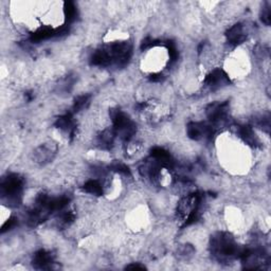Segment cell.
Here are the masks:
<instances>
[{
  "label": "cell",
  "instance_id": "cell-1",
  "mask_svg": "<svg viewBox=\"0 0 271 271\" xmlns=\"http://www.w3.org/2000/svg\"><path fill=\"white\" fill-rule=\"evenodd\" d=\"M211 250L220 262H230L241 257L244 249H241L233 237L228 233H217L211 241Z\"/></svg>",
  "mask_w": 271,
  "mask_h": 271
},
{
  "label": "cell",
  "instance_id": "cell-2",
  "mask_svg": "<svg viewBox=\"0 0 271 271\" xmlns=\"http://www.w3.org/2000/svg\"><path fill=\"white\" fill-rule=\"evenodd\" d=\"M202 196L200 194H191L184 197L178 203L177 215L184 226H190L194 223L199 217V209Z\"/></svg>",
  "mask_w": 271,
  "mask_h": 271
},
{
  "label": "cell",
  "instance_id": "cell-3",
  "mask_svg": "<svg viewBox=\"0 0 271 271\" xmlns=\"http://www.w3.org/2000/svg\"><path fill=\"white\" fill-rule=\"evenodd\" d=\"M110 118L114 124V131L116 136L120 137L124 141H129L136 134V124L119 109L110 110Z\"/></svg>",
  "mask_w": 271,
  "mask_h": 271
},
{
  "label": "cell",
  "instance_id": "cell-4",
  "mask_svg": "<svg viewBox=\"0 0 271 271\" xmlns=\"http://www.w3.org/2000/svg\"><path fill=\"white\" fill-rule=\"evenodd\" d=\"M24 179L16 174H12L1 183V196L10 204H18L22 200Z\"/></svg>",
  "mask_w": 271,
  "mask_h": 271
},
{
  "label": "cell",
  "instance_id": "cell-5",
  "mask_svg": "<svg viewBox=\"0 0 271 271\" xmlns=\"http://www.w3.org/2000/svg\"><path fill=\"white\" fill-rule=\"evenodd\" d=\"M188 136L192 140H201V139L210 138L213 135L214 130L212 125L202 122H192L187 127Z\"/></svg>",
  "mask_w": 271,
  "mask_h": 271
},
{
  "label": "cell",
  "instance_id": "cell-6",
  "mask_svg": "<svg viewBox=\"0 0 271 271\" xmlns=\"http://www.w3.org/2000/svg\"><path fill=\"white\" fill-rule=\"evenodd\" d=\"M229 114L228 103H213L207 108V116L212 123H220L226 120Z\"/></svg>",
  "mask_w": 271,
  "mask_h": 271
},
{
  "label": "cell",
  "instance_id": "cell-7",
  "mask_svg": "<svg viewBox=\"0 0 271 271\" xmlns=\"http://www.w3.org/2000/svg\"><path fill=\"white\" fill-rule=\"evenodd\" d=\"M230 83L229 76L224 74V71L222 69H215L206 77L204 80V84L211 89H217L221 88L222 86H226Z\"/></svg>",
  "mask_w": 271,
  "mask_h": 271
},
{
  "label": "cell",
  "instance_id": "cell-8",
  "mask_svg": "<svg viewBox=\"0 0 271 271\" xmlns=\"http://www.w3.org/2000/svg\"><path fill=\"white\" fill-rule=\"evenodd\" d=\"M56 153V148L53 144H44L34 151V159L39 164H46L50 162Z\"/></svg>",
  "mask_w": 271,
  "mask_h": 271
},
{
  "label": "cell",
  "instance_id": "cell-9",
  "mask_svg": "<svg viewBox=\"0 0 271 271\" xmlns=\"http://www.w3.org/2000/svg\"><path fill=\"white\" fill-rule=\"evenodd\" d=\"M32 263L36 269H51L54 264V260L50 252L41 250L34 254Z\"/></svg>",
  "mask_w": 271,
  "mask_h": 271
},
{
  "label": "cell",
  "instance_id": "cell-10",
  "mask_svg": "<svg viewBox=\"0 0 271 271\" xmlns=\"http://www.w3.org/2000/svg\"><path fill=\"white\" fill-rule=\"evenodd\" d=\"M55 126L59 130H62L64 133L69 135V137H72L74 134L75 124L71 114H66L62 117H59L55 122Z\"/></svg>",
  "mask_w": 271,
  "mask_h": 271
},
{
  "label": "cell",
  "instance_id": "cell-11",
  "mask_svg": "<svg viewBox=\"0 0 271 271\" xmlns=\"http://www.w3.org/2000/svg\"><path fill=\"white\" fill-rule=\"evenodd\" d=\"M226 35L229 44L233 46L240 45L243 42H245V39H246V33H245L243 25L241 24H237L233 25L232 28H230Z\"/></svg>",
  "mask_w": 271,
  "mask_h": 271
},
{
  "label": "cell",
  "instance_id": "cell-12",
  "mask_svg": "<svg viewBox=\"0 0 271 271\" xmlns=\"http://www.w3.org/2000/svg\"><path fill=\"white\" fill-rule=\"evenodd\" d=\"M116 134L114 129H106L98 136L97 143L102 149H110L115 141Z\"/></svg>",
  "mask_w": 271,
  "mask_h": 271
},
{
  "label": "cell",
  "instance_id": "cell-13",
  "mask_svg": "<svg viewBox=\"0 0 271 271\" xmlns=\"http://www.w3.org/2000/svg\"><path fill=\"white\" fill-rule=\"evenodd\" d=\"M239 135L243 140L251 147L259 145V139H257L253 129L250 126H239Z\"/></svg>",
  "mask_w": 271,
  "mask_h": 271
},
{
  "label": "cell",
  "instance_id": "cell-14",
  "mask_svg": "<svg viewBox=\"0 0 271 271\" xmlns=\"http://www.w3.org/2000/svg\"><path fill=\"white\" fill-rule=\"evenodd\" d=\"M83 190H84V192H86V193L91 194V195H96V196H101L103 194V187L98 180L87 181L84 184Z\"/></svg>",
  "mask_w": 271,
  "mask_h": 271
},
{
  "label": "cell",
  "instance_id": "cell-15",
  "mask_svg": "<svg viewBox=\"0 0 271 271\" xmlns=\"http://www.w3.org/2000/svg\"><path fill=\"white\" fill-rule=\"evenodd\" d=\"M90 103V96L84 95L78 97L74 104V112H78L88 106Z\"/></svg>",
  "mask_w": 271,
  "mask_h": 271
},
{
  "label": "cell",
  "instance_id": "cell-16",
  "mask_svg": "<svg viewBox=\"0 0 271 271\" xmlns=\"http://www.w3.org/2000/svg\"><path fill=\"white\" fill-rule=\"evenodd\" d=\"M64 13H65L66 19H67V21H68L69 23L74 21V19L75 16H76V9H75L74 3V2H71V1L65 2Z\"/></svg>",
  "mask_w": 271,
  "mask_h": 271
},
{
  "label": "cell",
  "instance_id": "cell-17",
  "mask_svg": "<svg viewBox=\"0 0 271 271\" xmlns=\"http://www.w3.org/2000/svg\"><path fill=\"white\" fill-rule=\"evenodd\" d=\"M110 170L116 172V173L119 174H123V175H129L130 172L129 169L126 164H124L121 161H115L112 162L110 165Z\"/></svg>",
  "mask_w": 271,
  "mask_h": 271
},
{
  "label": "cell",
  "instance_id": "cell-18",
  "mask_svg": "<svg viewBox=\"0 0 271 271\" xmlns=\"http://www.w3.org/2000/svg\"><path fill=\"white\" fill-rule=\"evenodd\" d=\"M74 213L72 212V211H67V212H65L59 217V224L61 226H69V224L74 221Z\"/></svg>",
  "mask_w": 271,
  "mask_h": 271
},
{
  "label": "cell",
  "instance_id": "cell-19",
  "mask_svg": "<svg viewBox=\"0 0 271 271\" xmlns=\"http://www.w3.org/2000/svg\"><path fill=\"white\" fill-rule=\"evenodd\" d=\"M270 10L269 8H265L263 10V14H262V22L269 25H270V21H271V17H270Z\"/></svg>",
  "mask_w": 271,
  "mask_h": 271
},
{
  "label": "cell",
  "instance_id": "cell-20",
  "mask_svg": "<svg viewBox=\"0 0 271 271\" xmlns=\"http://www.w3.org/2000/svg\"><path fill=\"white\" fill-rule=\"evenodd\" d=\"M15 226V220L14 218H12V220H10L9 222H6L4 224H3V227H2V232H5L6 230H10L11 228H13Z\"/></svg>",
  "mask_w": 271,
  "mask_h": 271
},
{
  "label": "cell",
  "instance_id": "cell-21",
  "mask_svg": "<svg viewBox=\"0 0 271 271\" xmlns=\"http://www.w3.org/2000/svg\"><path fill=\"white\" fill-rule=\"evenodd\" d=\"M163 80V75L161 74H154L150 75V81L153 82H161Z\"/></svg>",
  "mask_w": 271,
  "mask_h": 271
},
{
  "label": "cell",
  "instance_id": "cell-22",
  "mask_svg": "<svg viewBox=\"0 0 271 271\" xmlns=\"http://www.w3.org/2000/svg\"><path fill=\"white\" fill-rule=\"evenodd\" d=\"M126 269H145V267L142 265H139V264H133V265H128Z\"/></svg>",
  "mask_w": 271,
  "mask_h": 271
}]
</instances>
